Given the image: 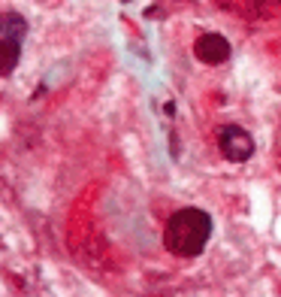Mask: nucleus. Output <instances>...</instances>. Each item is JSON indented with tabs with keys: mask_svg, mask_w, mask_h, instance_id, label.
I'll return each mask as SVG.
<instances>
[{
	"mask_svg": "<svg viewBox=\"0 0 281 297\" xmlns=\"http://www.w3.org/2000/svg\"><path fill=\"white\" fill-rule=\"evenodd\" d=\"M18 61H21V43L0 36V79L9 76V73L18 67Z\"/></svg>",
	"mask_w": 281,
	"mask_h": 297,
	"instance_id": "obj_4",
	"label": "nucleus"
},
{
	"mask_svg": "<svg viewBox=\"0 0 281 297\" xmlns=\"http://www.w3.org/2000/svg\"><path fill=\"white\" fill-rule=\"evenodd\" d=\"M233 55L230 43H227V36L209 30V33H199L196 40H193V58L199 64H209V67H218V64H227Z\"/></svg>",
	"mask_w": 281,
	"mask_h": 297,
	"instance_id": "obj_3",
	"label": "nucleus"
},
{
	"mask_svg": "<svg viewBox=\"0 0 281 297\" xmlns=\"http://www.w3.org/2000/svg\"><path fill=\"white\" fill-rule=\"evenodd\" d=\"M24 33H27V21H24L18 12H3V15H0V36L21 43Z\"/></svg>",
	"mask_w": 281,
	"mask_h": 297,
	"instance_id": "obj_5",
	"label": "nucleus"
},
{
	"mask_svg": "<svg viewBox=\"0 0 281 297\" xmlns=\"http://www.w3.org/2000/svg\"><path fill=\"white\" fill-rule=\"evenodd\" d=\"M212 237V215L199 206H182L170 215L164 228V246L179 258H196L203 255Z\"/></svg>",
	"mask_w": 281,
	"mask_h": 297,
	"instance_id": "obj_1",
	"label": "nucleus"
},
{
	"mask_svg": "<svg viewBox=\"0 0 281 297\" xmlns=\"http://www.w3.org/2000/svg\"><path fill=\"white\" fill-rule=\"evenodd\" d=\"M218 148L233 164H245L254 155V137L242 125H221L218 128Z\"/></svg>",
	"mask_w": 281,
	"mask_h": 297,
	"instance_id": "obj_2",
	"label": "nucleus"
},
{
	"mask_svg": "<svg viewBox=\"0 0 281 297\" xmlns=\"http://www.w3.org/2000/svg\"><path fill=\"white\" fill-rule=\"evenodd\" d=\"M251 6H254L257 15L269 18V15H275V9H278V0H251Z\"/></svg>",
	"mask_w": 281,
	"mask_h": 297,
	"instance_id": "obj_6",
	"label": "nucleus"
}]
</instances>
